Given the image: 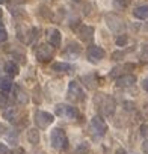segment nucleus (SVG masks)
I'll use <instances>...</instances> for the list:
<instances>
[{"label": "nucleus", "mask_w": 148, "mask_h": 154, "mask_svg": "<svg viewBox=\"0 0 148 154\" xmlns=\"http://www.w3.org/2000/svg\"><path fill=\"white\" fill-rule=\"evenodd\" d=\"M95 104L104 116H112L115 113V109H116L115 100L106 94L98 92V95H95Z\"/></svg>", "instance_id": "nucleus-1"}, {"label": "nucleus", "mask_w": 148, "mask_h": 154, "mask_svg": "<svg viewBox=\"0 0 148 154\" xmlns=\"http://www.w3.org/2000/svg\"><path fill=\"white\" fill-rule=\"evenodd\" d=\"M50 140H51L53 148H56V149H65V148L68 146L66 134H65V131H63L62 128H59V127H56V128L51 130V133H50Z\"/></svg>", "instance_id": "nucleus-2"}, {"label": "nucleus", "mask_w": 148, "mask_h": 154, "mask_svg": "<svg viewBox=\"0 0 148 154\" xmlns=\"http://www.w3.org/2000/svg\"><path fill=\"white\" fill-rule=\"evenodd\" d=\"M106 23H107V27L115 32V33H119V35H124V30H125V23L121 17L115 15V14H107L106 15Z\"/></svg>", "instance_id": "nucleus-3"}, {"label": "nucleus", "mask_w": 148, "mask_h": 154, "mask_svg": "<svg viewBox=\"0 0 148 154\" xmlns=\"http://www.w3.org/2000/svg\"><path fill=\"white\" fill-rule=\"evenodd\" d=\"M66 97H68V100H71L74 103H79V101L85 100V92L80 88L79 82H69V85H68V95Z\"/></svg>", "instance_id": "nucleus-4"}, {"label": "nucleus", "mask_w": 148, "mask_h": 154, "mask_svg": "<svg viewBox=\"0 0 148 154\" xmlns=\"http://www.w3.org/2000/svg\"><path fill=\"white\" fill-rule=\"evenodd\" d=\"M56 115L59 116H63V118H69V119H74L79 116V112L74 106H68V104H57L56 106Z\"/></svg>", "instance_id": "nucleus-5"}, {"label": "nucleus", "mask_w": 148, "mask_h": 154, "mask_svg": "<svg viewBox=\"0 0 148 154\" xmlns=\"http://www.w3.org/2000/svg\"><path fill=\"white\" fill-rule=\"evenodd\" d=\"M53 121H54V118H53V115L48 113V112L38 110V112L35 113V122H36V125H38L39 128H45V127H48Z\"/></svg>", "instance_id": "nucleus-6"}, {"label": "nucleus", "mask_w": 148, "mask_h": 154, "mask_svg": "<svg viewBox=\"0 0 148 154\" xmlns=\"http://www.w3.org/2000/svg\"><path fill=\"white\" fill-rule=\"evenodd\" d=\"M91 130L97 136H104L107 131V124L104 122V119L101 116H94L91 119Z\"/></svg>", "instance_id": "nucleus-7"}, {"label": "nucleus", "mask_w": 148, "mask_h": 154, "mask_svg": "<svg viewBox=\"0 0 148 154\" xmlns=\"http://www.w3.org/2000/svg\"><path fill=\"white\" fill-rule=\"evenodd\" d=\"M53 53H54V50H53L51 45H48V44H41V45L38 47V50H36V59H38L39 62H48V60L53 57Z\"/></svg>", "instance_id": "nucleus-8"}, {"label": "nucleus", "mask_w": 148, "mask_h": 154, "mask_svg": "<svg viewBox=\"0 0 148 154\" xmlns=\"http://www.w3.org/2000/svg\"><path fill=\"white\" fill-rule=\"evenodd\" d=\"M86 53H88V59L91 62H94V63L95 62H100L106 56V51L101 47H98V45H89L88 50H86Z\"/></svg>", "instance_id": "nucleus-9"}, {"label": "nucleus", "mask_w": 148, "mask_h": 154, "mask_svg": "<svg viewBox=\"0 0 148 154\" xmlns=\"http://www.w3.org/2000/svg\"><path fill=\"white\" fill-rule=\"evenodd\" d=\"M82 53V48L77 42H69L66 45V48L63 50V54L68 57V59H77Z\"/></svg>", "instance_id": "nucleus-10"}, {"label": "nucleus", "mask_w": 148, "mask_h": 154, "mask_svg": "<svg viewBox=\"0 0 148 154\" xmlns=\"http://www.w3.org/2000/svg\"><path fill=\"white\" fill-rule=\"evenodd\" d=\"M77 35L83 42H91L94 38V27L92 26H80L77 29Z\"/></svg>", "instance_id": "nucleus-11"}, {"label": "nucleus", "mask_w": 148, "mask_h": 154, "mask_svg": "<svg viewBox=\"0 0 148 154\" xmlns=\"http://www.w3.org/2000/svg\"><path fill=\"white\" fill-rule=\"evenodd\" d=\"M136 83V77L133 74H124L116 79V86L118 88H130Z\"/></svg>", "instance_id": "nucleus-12"}, {"label": "nucleus", "mask_w": 148, "mask_h": 154, "mask_svg": "<svg viewBox=\"0 0 148 154\" xmlns=\"http://www.w3.org/2000/svg\"><path fill=\"white\" fill-rule=\"evenodd\" d=\"M47 39H48L51 47H59L60 45V39H62L60 38V32L57 29H50L47 32Z\"/></svg>", "instance_id": "nucleus-13"}, {"label": "nucleus", "mask_w": 148, "mask_h": 154, "mask_svg": "<svg viewBox=\"0 0 148 154\" xmlns=\"http://www.w3.org/2000/svg\"><path fill=\"white\" fill-rule=\"evenodd\" d=\"M133 15L139 20H146L148 18V5H140L133 9Z\"/></svg>", "instance_id": "nucleus-14"}, {"label": "nucleus", "mask_w": 148, "mask_h": 154, "mask_svg": "<svg viewBox=\"0 0 148 154\" xmlns=\"http://www.w3.org/2000/svg\"><path fill=\"white\" fill-rule=\"evenodd\" d=\"M51 68L54 69V71H60V72H69L72 68H71V65L69 63H65V62H54L53 65H51Z\"/></svg>", "instance_id": "nucleus-15"}, {"label": "nucleus", "mask_w": 148, "mask_h": 154, "mask_svg": "<svg viewBox=\"0 0 148 154\" xmlns=\"http://www.w3.org/2000/svg\"><path fill=\"white\" fill-rule=\"evenodd\" d=\"M15 98H17V101L20 103V104H26L27 101H29V97H27V94L21 89V88H15Z\"/></svg>", "instance_id": "nucleus-16"}, {"label": "nucleus", "mask_w": 148, "mask_h": 154, "mask_svg": "<svg viewBox=\"0 0 148 154\" xmlns=\"http://www.w3.org/2000/svg\"><path fill=\"white\" fill-rule=\"evenodd\" d=\"M27 139H29V142L30 143H38L39 142V131H38V128H30L29 131H27Z\"/></svg>", "instance_id": "nucleus-17"}, {"label": "nucleus", "mask_w": 148, "mask_h": 154, "mask_svg": "<svg viewBox=\"0 0 148 154\" xmlns=\"http://www.w3.org/2000/svg\"><path fill=\"white\" fill-rule=\"evenodd\" d=\"M12 88V80L9 77H0V89L2 91H9Z\"/></svg>", "instance_id": "nucleus-18"}, {"label": "nucleus", "mask_w": 148, "mask_h": 154, "mask_svg": "<svg viewBox=\"0 0 148 154\" xmlns=\"http://www.w3.org/2000/svg\"><path fill=\"white\" fill-rule=\"evenodd\" d=\"M5 69H6V72L11 74V75H17V74H18V66H17V63H14V62H6V63H5Z\"/></svg>", "instance_id": "nucleus-19"}, {"label": "nucleus", "mask_w": 148, "mask_h": 154, "mask_svg": "<svg viewBox=\"0 0 148 154\" xmlns=\"http://www.w3.org/2000/svg\"><path fill=\"white\" fill-rule=\"evenodd\" d=\"M112 5H113V8L116 11H124L128 6V0H113Z\"/></svg>", "instance_id": "nucleus-20"}, {"label": "nucleus", "mask_w": 148, "mask_h": 154, "mask_svg": "<svg viewBox=\"0 0 148 154\" xmlns=\"http://www.w3.org/2000/svg\"><path fill=\"white\" fill-rule=\"evenodd\" d=\"M15 115H17V112H15V109H12V107H9V109H6V110L3 112V116H5L6 119H9V121H14Z\"/></svg>", "instance_id": "nucleus-21"}, {"label": "nucleus", "mask_w": 148, "mask_h": 154, "mask_svg": "<svg viewBox=\"0 0 148 154\" xmlns=\"http://www.w3.org/2000/svg\"><path fill=\"white\" fill-rule=\"evenodd\" d=\"M82 80H85V85H88V88H94L95 85L92 83V82H95V79H94V75H83L82 77Z\"/></svg>", "instance_id": "nucleus-22"}, {"label": "nucleus", "mask_w": 148, "mask_h": 154, "mask_svg": "<svg viewBox=\"0 0 148 154\" xmlns=\"http://www.w3.org/2000/svg\"><path fill=\"white\" fill-rule=\"evenodd\" d=\"M127 41H128V38H127V35H119L118 38H116V45H119V47H124L125 44H127Z\"/></svg>", "instance_id": "nucleus-23"}, {"label": "nucleus", "mask_w": 148, "mask_h": 154, "mask_svg": "<svg viewBox=\"0 0 148 154\" xmlns=\"http://www.w3.org/2000/svg\"><path fill=\"white\" fill-rule=\"evenodd\" d=\"M0 107H2V109H6L8 107V97L3 92H0Z\"/></svg>", "instance_id": "nucleus-24"}, {"label": "nucleus", "mask_w": 148, "mask_h": 154, "mask_svg": "<svg viewBox=\"0 0 148 154\" xmlns=\"http://www.w3.org/2000/svg\"><path fill=\"white\" fill-rule=\"evenodd\" d=\"M88 149H89V145H88L86 142H83L82 145H79V146H77L76 152H77V154H83V152H86Z\"/></svg>", "instance_id": "nucleus-25"}, {"label": "nucleus", "mask_w": 148, "mask_h": 154, "mask_svg": "<svg viewBox=\"0 0 148 154\" xmlns=\"http://www.w3.org/2000/svg\"><path fill=\"white\" fill-rule=\"evenodd\" d=\"M140 60L142 62H148V45H143L142 53H140Z\"/></svg>", "instance_id": "nucleus-26"}, {"label": "nucleus", "mask_w": 148, "mask_h": 154, "mask_svg": "<svg viewBox=\"0 0 148 154\" xmlns=\"http://www.w3.org/2000/svg\"><path fill=\"white\" fill-rule=\"evenodd\" d=\"M6 39H8V33H6V30L0 27V44H2V42H5Z\"/></svg>", "instance_id": "nucleus-27"}, {"label": "nucleus", "mask_w": 148, "mask_h": 154, "mask_svg": "<svg viewBox=\"0 0 148 154\" xmlns=\"http://www.w3.org/2000/svg\"><path fill=\"white\" fill-rule=\"evenodd\" d=\"M124 54H125V51H115V53L112 54V56H113L112 59H115V60H118V59H121V56H124Z\"/></svg>", "instance_id": "nucleus-28"}, {"label": "nucleus", "mask_w": 148, "mask_h": 154, "mask_svg": "<svg viewBox=\"0 0 148 154\" xmlns=\"http://www.w3.org/2000/svg\"><path fill=\"white\" fill-rule=\"evenodd\" d=\"M140 134H142L143 137H145V136H148V125H146V124L140 127Z\"/></svg>", "instance_id": "nucleus-29"}, {"label": "nucleus", "mask_w": 148, "mask_h": 154, "mask_svg": "<svg viewBox=\"0 0 148 154\" xmlns=\"http://www.w3.org/2000/svg\"><path fill=\"white\" fill-rule=\"evenodd\" d=\"M0 154H9L8 146H6V145H3V143H0Z\"/></svg>", "instance_id": "nucleus-30"}, {"label": "nucleus", "mask_w": 148, "mask_h": 154, "mask_svg": "<svg viewBox=\"0 0 148 154\" xmlns=\"http://www.w3.org/2000/svg\"><path fill=\"white\" fill-rule=\"evenodd\" d=\"M142 151L145 152V154H148V137L143 140V143H142Z\"/></svg>", "instance_id": "nucleus-31"}, {"label": "nucleus", "mask_w": 148, "mask_h": 154, "mask_svg": "<svg viewBox=\"0 0 148 154\" xmlns=\"http://www.w3.org/2000/svg\"><path fill=\"white\" fill-rule=\"evenodd\" d=\"M8 139H9V142H11V143H15V142H17V134H15V133H14V134H9V136H8Z\"/></svg>", "instance_id": "nucleus-32"}, {"label": "nucleus", "mask_w": 148, "mask_h": 154, "mask_svg": "<svg viewBox=\"0 0 148 154\" xmlns=\"http://www.w3.org/2000/svg\"><path fill=\"white\" fill-rule=\"evenodd\" d=\"M142 88L148 92V77H145V79H143V82H142Z\"/></svg>", "instance_id": "nucleus-33"}, {"label": "nucleus", "mask_w": 148, "mask_h": 154, "mask_svg": "<svg viewBox=\"0 0 148 154\" xmlns=\"http://www.w3.org/2000/svg\"><path fill=\"white\" fill-rule=\"evenodd\" d=\"M121 69H122V68H119V66H116V68H113V71L110 72V77H115V75H116V74H118V72H119Z\"/></svg>", "instance_id": "nucleus-34"}, {"label": "nucleus", "mask_w": 148, "mask_h": 154, "mask_svg": "<svg viewBox=\"0 0 148 154\" xmlns=\"http://www.w3.org/2000/svg\"><path fill=\"white\" fill-rule=\"evenodd\" d=\"M11 154H24V149H23V148H15Z\"/></svg>", "instance_id": "nucleus-35"}, {"label": "nucleus", "mask_w": 148, "mask_h": 154, "mask_svg": "<svg viewBox=\"0 0 148 154\" xmlns=\"http://www.w3.org/2000/svg\"><path fill=\"white\" fill-rule=\"evenodd\" d=\"M124 104H125V106H124V107H125V109H127V110H133V109H134V107H131V106H133V104H131V103H128V101H125V103H124Z\"/></svg>", "instance_id": "nucleus-36"}, {"label": "nucleus", "mask_w": 148, "mask_h": 154, "mask_svg": "<svg viewBox=\"0 0 148 154\" xmlns=\"http://www.w3.org/2000/svg\"><path fill=\"white\" fill-rule=\"evenodd\" d=\"M142 115L148 118V104H145V106H143V110H142Z\"/></svg>", "instance_id": "nucleus-37"}, {"label": "nucleus", "mask_w": 148, "mask_h": 154, "mask_svg": "<svg viewBox=\"0 0 148 154\" xmlns=\"http://www.w3.org/2000/svg\"><path fill=\"white\" fill-rule=\"evenodd\" d=\"M115 154H127V152H125V149L119 148V149H116V152H115Z\"/></svg>", "instance_id": "nucleus-38"}, {"label": "nucleus", "mask_w": 148, "mask_h": 154, "mask_svg": "<svg viewBox=\"0 0 148 154\" xmlns=\"http://www.w3.org/2000/svg\"><path fill=\"white\" fill-rule=\"evenodd\" d=\"M0 18H2V9H0Z\"/></svg>", "instance_id": "nucleus-39"}, {"label": "nucleus", "mask_w": 148, "mask_h": 154, "mask_svg": "<svg viewBox=\"0 0 148 154\" xmlns=\"http://www.w3.org/2000/svg\"><path fill=\"white\" fill-rule=\"evenodd\" d=\"M14 2H20V0H14ZM21 2H24V0H21Z\"/></svg>", "instance_id": "nucleus-40"}, {"label": "nucleus", "mask_w": 148, "mask_h": 154, "mask_svg": "<svg viewBox=\"0 0 148 154\" xmlns=\"http://www.w3.org/2000/svg\"><path fill=\"white\" fill-rule=\"evenodd\" d=\"M74 2H79V0H74Z\"/></svg>", "instance_id": "nucleus-41"}]
</instances>
